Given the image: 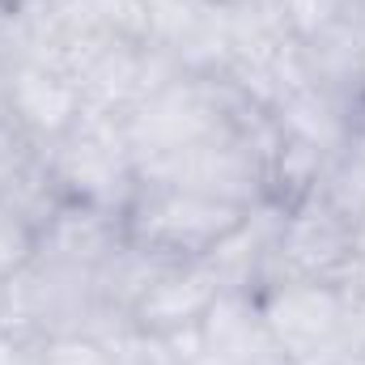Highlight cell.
I'll return each instance as SVG.
<instances>
[{"instance_id": "obj_1", "label": "cell", "mask_w": 365, "mask_h": 365, "mask_svg": "<svg viewBox=\"0 0 365 365\" xmlns=\"http://www.w3.org/2000/svg\"><path fill=\"white\" fill-rule=\"evenodd\" d=\"M247 102L251 98L221 73H182L175 81H166L123 119L140 175L179 158L182 149L204 145L217 132H225L242 115Z\"/></svg>"}, {"instance_id": "obj_2", "label": "cell", "mask_w": 365, "mask_h": 365, "mask_svg": "<svg viewBox=\"0 0 365 365\" xmlns=\"http://www.w3.org/2000/svg\"><path fill=\"white\" fill-rule=\"evenodd\" d=\"M0 323L34 331L43 340L51 336H93L123 327L98 293V276L90 268H68L51 259H30L21 272L0 284Z\"/></svg>"}, {"instance_id": "obj_3", "label": "cell", "mask_w": 365, "mask_h": 365, "mask_svg": "<svg viewBox=\"0 0 365 365\" xmlns=\"http://www.w3.org/2000/svg\"><path fill=\"white\" fill-rule=\"evenodd\" d=\"M43 162L68 200L128 212L140 191V166L119 119L81 115L64 136L43 145Z\"/></svg>"}, {"instance_id": "obj_4", "label": "cell", "mask_w": 365, "mask_h": 365, "mask_svg": "<svg viewBox=\"0 0 365 365\" xmlns=\"http://www.w3.org/2000/svg\"><path fill=\"white\" fill-rule=\"evenodd\" d=\"M247 208L187 191L175 182H149L140 179L136 200L123 212L128 242L149 247L166 259H204L238 221Z\"/></svg>"}, {"instance_id": "obj_5", "label": "cell", "mask_w": 365, "mask_h": 365, "mask_svg": "<svg viewBox=\"0 0 365 365\" xmlns=\"http://www.w3.org/2000/svg\"><path fill=\"white\" fill-rule=\"evenodd\" d=\"M353 255H357V221L349 212H340L323 191H310L306 200L289 204L280 217L268 284H276V280L349 284L353 280Z\"/></svg>"}, {"instance_id": "obj_6", "label": "cell", "mask_w": 365, "mask_h": 365, "mask_svg": "<svg viewBox=\"0 0 365 365\" xmlns=\"http://www.w3.org/2000/svg\"><path fill=\"white\" fill-rule=\"evenodd\" d=\"M276 344L293 365H336L344 336L349 284H314V280H276L255 293Z\"/></svg>"}, {"instance_id": "obj_7", "label": "cell", "mask_w": 365, "mask_h": 365, "mask_svg": "<svg viewBox=\"0 0 365 365\" xmlns=\"http://www.w3.org/2000/svg\"><path fill=\"white\" fill-rule=\"evenodd\" d=\"M145 43L179 73H221L234 38V4L221 0H145Z\"/></svg>"}, {"instance_id": "obj_8", "label": "cell", "mask_w": 365, "mask_h": 365, "mask_svg": "<svg viewBox=\"0 0 365 365\" xmlns=\"http://www.w3.org/2000/svg\"><path fill=\"white\" fill-rule=\"evenodd\" d=\"M4 106L9 115L21 123V132L43 149L56 136H64L86 110H81V93L77 86L47 60L26 56L21 64L9 68L4 77Z\"/></svg>"}, {"instance_id": "obj_9", "label": "cell", "mask_w": 365, "mask_h": 365, "mask_svg": "<svg viewBox=\"0 0 365 365\" xmlns=\"http://www.w3.org/2000/svg\"><path fill=\"white\" fill-rule=\"evenodd\" d=\"M217 297H221V284L204 268V259H179L140 293L128 323L153 336H191L200 331Z\"/></svg>"}, {"instance_id": "obj_10", "label": "cell", "mask_w": 365, "mask_h": 365, "mask_svg": "<svg viewBox=\"0 0 365 365\" xmlns=\"http://www.w3.org/2000/svg\"><path fill=\"white\" fill-rule=\"evenodd\" d=\"M123 242H128L123 212H110V208H98V204H81V200H64L51 212V221L34 234V255L51 259V264L98 272Z\"/></svg>"}, {"instance_id": "obj_11", "label": "cell", "mask_w": 365, "mask_h": 365, "mask_svg": "<svg viewBox=\"0 0 365 365\" xmlns=\"http://www.w3.org/2000/svg\"><path fill=\"white\" fill-rule=\"evenodd\" d=\"M280 217L284 208L264 200L251 204L242 212V221L204 255V268L217 276L221 293H259L272 280V251H276V234H280Z\"/></svg>"}, {"instance_id": "obj_12", "label": "cell", "mask_w": 365, "mask_h": 365, "mask_svg": "<svg viewBox=\"0 0 365 365\" xmlns=\"http://www.w3.org/2000/svg\"><path fill=\"white\" fill-rule=\"evenodd\" d=\"M195 336L221 365H293L251 293H221Z\"/></svg>"}, {"instance_id": "obj_13", "label": "cell", "mask_w": 365, "mask_h": 365, "mask_svg": "<svg viewBox=\"0 0 365 365\" xmlns=\"http://www.w3.org/2000/svg\"><path fill=\"white\" fill-rule=\"evenodd\" d=\"M38 38H110V43H145L149 13L145 0H34Z\"/></svg>"}, {"instance_id": "obj_14", "label": "cell", "mask_w": 365, "mask_h": 365, "mask_svg": "<svg viewBox=\"0 0 365 365\" xmlns=\"http://www.w3.org/2000/svg\"><path fill=\"white\" fill-rule=\"evenodd\" d=\"M110 365H182L187 357V336H153L132 323L115 327L102 336Z\"/></svg>"}, {"instance_id": "obj_15", "label": "cell", "mask_w": 365, "mask_h": 365, "mask_svg": "<svg viewBox=\"0 0 365 365\" xmlns=\"http://www.w3.org/2000/svg\"><path fill=\"white\" fill-rule=\"evenodd\" d=\"M38 158H43V149L21 132V123H17L9 110H0V200L21 182V175H26Z\"/></svg>"}, {"instance_id": "obj_16", "label": "cell", "mask_w": 365, "mask_h": 365, "mask_svg": "<svg viewBox=\"0 0 365 365\" xmlns=\"http://www.w3.org/2000/svg\"><path fill=\"white\" fill-rule=\"evenodd\" d=\"M30 259H34V230L13 208L0 204V284L13 272H21Z\"/></svg>"}, {"instance_id": "obj_17", "label": "cell", "mask_w": 365, "mask_h": 365, "mask_svg": "<svg viewBox=\"0 0 365 365\" xmlns=\"http://www.w3.org/2000/svg\"><path fill=\"white\" fill-rule=\"evenodd\" d=\"M43 365H110V353L93 336H51L43 344Z\"/></svg>"}, {"instance_id": "obj_18", "label": "cell", "mask_w": 365, "mask_h": 365, "mask_svg": "<svg viewBox=\"0 0 365 365\" xmlns=\"http://www.w3.org/2000/svg\"><path fill=\"white\" fill-rule=\"evenodd\" d=\"M43 336L0 323V365H43Z\"/></svg>"}, {"instance_id": "obj_19", "label": "cell", "mask_w": 365, "mask_h": 365, "mask_svg": "<svg viewBox=\"0 0 365 365\" xmlns=\"http://www.w3.org/2000/svg\"><path fill=\"white\" fill-rule=\"evenodd\" d=\"M349 289H365V212L357 217V255H353V280Z\"/></svg>"}, {"instance_id": "obj_20", "label": "cell", "mask_w": 365, "mask_h": 365, "mask_svg": "<svg viewBox=\"0 0 365 365\" xmlns=\"http://www.w3.org/2000/svg\"><path fill=\"white\" fill-rule=\"evenodd\" d=\"M221 4H242V0H221Z\"/></svg>"}, {"instance_id": "obj_21", "label": "cell", "mask_w": 365, "mask_h": 365, "mask_svg": "<svg viewBox=\"0 0 365 365\" xmlns=\"http://www.w3.org/2000/svg\"><path fill=\"white\" fill-rule=\"evenodd\" d=\"M361 128H365V115H361Z\"/></svg>"}]
</instances>
